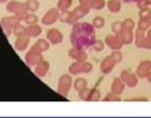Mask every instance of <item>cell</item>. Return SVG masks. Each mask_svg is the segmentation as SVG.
<instances>
[{
  "label": "cell",
  "instance_id": "1",
  "mask_svg": "<svg viewBox=\"0 0 151 118\" xmlns=\"http://www.w3.org/2000/svg\"><path fill=\"white\" fill-rule=\"evenodd\" d=\"M70 42L73 47L78 49L92 47L96 42L95 27L89 23H76L70 34Z\"/></svg>",
  "mask_w": 151,
  "mask_h": 118
},
{
  "label": "cell",
  "instance_id": "2",
  "mask_svg": "<svg viewBox=\"0 0 151 118\" xmlns=\"http://www.w3.org/2000/svg\"><path fill=\"white\" fill-rule=\"evenodd\" d=\"M6 9L9 12H12L15 14V16L17 17V19L19 21L25 19V17L28 14V9L26 7V5L21 2H17V1H11L6 5Z\"/></svg>",
  "mask_w": 151,
  "mask_h": 118
},
{
  "label": "cell",
  "instance_id": "3",
  "mask_svg": "<svg viewBox=\"0 0 151 118\" xmlns=\"http://www.w3.org/2000/svg\"><path fill=\"white\" fill-rule=\"evenodd\" d=\"M42 52L38 48V46L34 45L25 56V61H26L27 65L30 67H35L36 65H38L40 62L42 61Z\"/></svg>",
  "mask_w": 151,
  "mask_h": 118
},
{
  "label": "cell",
  "instance_id": "4",
  "mask_svg": "<svg viewBox=\"0 0 151 118\" xmlns=\"http://www.w3.org/2000/svg\"><path fill=\"white\" fill-rule=\"evenodd\" d=\"M71 86H72V77L70 76V74H65L63 76H61L58 80V93L60 95L66 97L69 93Z\"/></svg>",
  "mask_w": 151,
  "mask_h": 118
},
{
  "label": "cell",
  "instance_id": "5",
  "mask_svg": "<svg viewBox=\"0 0 151 118\" xmlns=\"http://www.w3.org/2000/svg\"><path fill=\"white\" fill-rule=\"evenodd\" d=\"M119 77L129 88L135 87L138 84V76H136V74H133L129 71H122Z\"/></svg>",
  "mask_w": 151,
  "mask_h": 118
},
{
  "label": "cell",
  "instance_id": "6",
  "mask_svg": "<svg viewBox=\"0 0 151 118\" xmlns=\"http://www.w3.org/2000/svg\"><path fill=\"white\" fill-rule=\"evenodd\" d=\"M105 44L113 51L121 50L122 48V46H124V43H122V39L119 38V35H116V34L107 35L106 38H105Z\"/></svg>",
  "mask_w": 151,
  "mask_h": 118
},
{
  "label": "cell",
  "instance_id": "7",
  "mask_svg": "<svg viewBox=\"0 0 151 118\" xmlns=\"http://www.w3.org/2000/svg\"><path fill=\"white\" fill-rule=\"evenodd\" d=\"M19 20L17 19L16 16L13 17H4V18L1 19V22H0V25H1L2 29L5 32L7 36H9L11 34V31L14 30L15 26L18 24Z\"/></svg>",
  "mask_w": 151,
  "mask_h": 118
},
{
  "label": "cell",
  "instance_id": "8",
  "mask_svg": "<svg viewBox=\"0 0 151 118\" xmlns=\"http://www.w3.org/2000/svg\"><path fill=\"white\" fill-rule=\"evenodd\" d=\"M59 15H60V13H59V10L58 8H52V9H50L45 14L41 22L45 26L52 25L59 18Z\"/></svg>",
  "mask_w": 151,
  "mask_h": 118
},
{
  "label": "cell",
  "instance_id": "9",
  "mask_svg": "<svg viewBox=\"0 0 151 118\" xmlns=\"http://www.w3.org/2000/svg\"><path fill=\"white\" fill-rule=\"evenodd\" d=\"M47 39L52 45H58V44H60L62 42V40H63V35H62L60 31H58V29L52 28L47 31Z\"/></svg>",
  "mask_w": 151,
  "mask_h": 118
},
{
  "label": "cell",
  "instance_id": "10",
  "mask_svg": "<svg viewBox=\"0 0 151 118\" xmlns=\"http://www.w3.org/2000/svg\"><path fill=\"white\" fill-rule=\"evenodd\" d=\"M116 65V62L113 60V58L111 56H108V57L105 58L103 61H102L101 65H100V71H102V74H108L112 73Z\"/></svg>",
  "mask_w": 151,
  "mask_h": 118
},
{
  "label": "cell",
  "instance_id": "11",
  "mask_svg": "<svg viewBox=\"0 0 151 118\" xmlns=\"http://www.w3.org/2000/svg\"><path fill=\"white\" fill-rule=\"evenodd\" d=\"M151 71V61L149 60H145L142 61L139 66L136 68V76L140 79H146L147 74H149V71Z\"/></svg>",
  "mask_w": 151,
  "mask_h": 118
},
{
  "label": "cell",
  "instance_id": "12",
  "mask_svg": "<svg viewBox=\"0 0 151 118\" xmlns=\"http://www.w3.org/2000/svg\"><path fill=\"white\" fill-rule=\"evenodd\" d=\"M29 40L30 37L27 35L26 33L22 34L17 37V40L15 41V48L16 50H18L20 52H23L28 47V44H29Z\"/></svg>",
  "mask_w": 151,
  "mask_h": 118
},
{
  "label": "cell",
  "instance_id": "13",
  "mask_svg": "<svg viewBox=\"0 0 151 118\" xmlns=\"http://www.w3.org/2000/svg\"><path fill=\"white\" fill-rule=\"evenodd\" d=\"M59 19L62 23H66V24L69 25H75L76 23H78V19L74 16L73 12H70V11H62V13H60L59 15Z\"/></svg>",
  "mask_w": 151,
  "mask_h": 118
},
{
  "label": "cell",
  "instance_id": "14",
  "mask_svg": "<svg viewBox=\"0 0 151 118\" xmlns=\"http://www.w3.org/2000/svg\"><path fill=\"white\" fill-rule=\"evenodd\" d=\"M124 88H125V83L121 79V77H116V79H114L112 84H111V90H112L113 93L121 95L124 91Z\"/></svg>",
  "mask_w": 151,
  "mask_h": 118
},
{
  "label": "cell",
  "instance_id": "15",
  "mask_svg": "<svg viewBox=\"0 0 151 118\" xmlns=\"http://www.w3.org/2000/svg\"><path fill=\"white\" fill-rule=\"evenodd\" d=\"M50 71V64L45 61H41L38 65L35 66V73L38 76L44 77Z\"/></svg>",
  "mask_w": 151,
  "mask_h": 118
},
{
  "label": "cell",
  "instance_id": "16",
  "mask_svg": "<svg viewBox=\"0 0 151 118\" xmlns=\"http://www.w3.org/2000/svg\"><path fill=\"white\" fill-rule=\"evenodd\" d=\"M119 38L122 39L124 45H129L133 42V38H134V35H133V31L129 30V29H125L122 28V30L121 31V33L119 34Z\"/></svg>",
  "mask_w": 151,
  "mask_h": 118
},
{
  "label": "cell",
  "instance_id": "17",
  "mask_svg": "<svg viewBox=\"0 0 151 118\" xmlns=\"http://www.w3.org/2000/svg\"><path fill=\"white\" fill-rule=\"evenodd\" d=\"M91 8L89 6V4H80L78 7H76L72 12L74 14V16L76 17L78 20L82 19L85 15H87L90 12Z\"/></svg>",
  "mask_w": 151,
  "mask_h": 118
},
{
  "label": "cell",
  "instance_id": "18",
  "mask_svg": "<svg viewBox=\"0 0 151 118\" xmlns=\"http://www.w3.org/2000/svg\"><path fill=\"white\" fill-rule=\"evenodd\" d=\"M146 31H143L141 29L137 28L136 29V32H135V45L137 48L140 49H144V42H145V34Z\"/></svg>",
  "mask_w": 151,
  "mask_h": 118
},
{
  "label": "cell",
  "instance_id": "19",
  "mask_svg": "<svg viewBox=\"0 0 151 118\" xmlns=\"http://www.w3.org/2000/svg\"><path fill=\"white\" fill-rule=\"evenodd\" d=\"M25 33L27 34L28 36L33 37V38H36V37H39L42 33V28L38 26L37 24H33V25H29L28 27L25 29Z\"/></svg>",
  "mask_w": 151,
  "mask_h": 118
},
{
  "label": "cell",
  "instance_id": "20",
  "mask_svg": "<svg viewBox=\"0 0 151 118\" xmlns=\"http://www.w3.org/2000/svg\"><path fill=\"white\" fill-rule=\"evenodd\" d=\"M107 7L110 12L112 13H118L122 9V3L121 0H109L107 3Z\"/></svg>",
  "mask_w": 151,
  "mask_h": 118
},
{
  "label": "cell",
  "instance_id": "21",
  "mask_svg": "<svg viewBox=\"0 0 151 118\" xmlns=\"http://www.w3.org/2000/svg\"><path fill=\"white\" fill-rule=\"evenodd\" d=\"M68 71H69L71 76H77V74H83V71H82V64L79 62H74L73 64L69 66Z\"/></svg>",
  "mask_w": 151,
  "mask_h": 118
},
{
  "label": "cell",
  "instance_id": "22",
  "mask_svg": "<svg viewBox=\"0 0 151 118\" xmlns=\"http://www.w3.org/2000/svg\"><path fill=\"white\" fill-rule=\"evenodd\" d=\"M106 5L107 4L105 0H91L89 2L90 8L94 10H102Z\"/></svg>",
  "mask_w": 151,
  "mask_h": 118
},
{
  "label": "cell",
  "instance_id": "23",
  "mask_svg": "<svg viewBox=\"0 0 151 118\" xmlns=\"http://www.w3.org/2000/svg\"><path fill=\"white\" fill-rule=\"evenodd\" d=\"M87 80L84 79V77H78L77 79L74 82V88H75L76 90L79 91V90H83V88L85 87H87Z\"/></svg>",
  "mask_w": 151,
  "mask_h": 118
},
{
  "label": "cell",
  "instance_id": "24",
  "mask_svg": "<svg viewBox=\"0 0 151 118\" xmlns=\"http://www.w3.org/2000/svg\"><path fill=\"white\" fill-rule=\"evenodd\" d=\"M72 4V0H59L58 2V9L59 11H66Z\"/></svg>",
  "mask_w": 151,
  "mask_h": 118
},
{
  "label": "cell",
  "instance_id": "25",
  "mask_svg": "<svg viewBox=\"0 0 151 118\" xmlns=\"http://www.w3.org/2000/svg\"><path fill=\"white\" fill-rule=\"evenodd\" d=\"M100 99H101V93H100L99 90H97V88H91L88 101H99Z\"/></svg>",
  "mask_w": 151,
  "mask_h": 118
},
{
  "label": "cell",
  "instance_id": "26",
  "mask_svg": "<svg viewBox=\"0 0 151 118\" xmlns=\"http://www.w3.org/2000/svg\"><path fill=\"white\" fill-rule=\"evenodd\" d=\"M25 5H26L27 9L29 11H32V12H35L36 10H38L40 6L39 2L37 0H28V1H26Z\"/></svg>",
  "mask_w": 151,
  "mask_h": 118
},
{
  "label": "cell",
  "instance_id": "27",
  "mask_svg": "<svg viewBox=\"0 0 151 118\" xmlns=\"http://www.w3.org/2000/svg\"><path fill=\"white\" fill-rule=\"evenodd\" d=\"M105 23H106V20L101 16H97L93 19V26L95 27V29L103 28L105 26Z\"/></svg>",
  "mask_w": 151,
  "mask_h": 118
},
{
  "label": "cell",
  "instance_id": "28",
  "mask_svg": "<svg viewBox=\"0 0 151 118\" xmlns=\"http://www.w3.org/2000/svg\"><path fill=\"white\" fill-rule=\"evenodd\" d=\"M121 100H122L121 95L113 93V91L110 93H108L107 95L103 98V101H121Z\"/></svg>",
  "mask_w": 151,
  "mask_h": 118
},
{
  "label": "cell",
  "instance_id": "29",
  "mask_svg": "<svg viewBox=\"0 0 151 118\" xmlns=\"http://www.w3.org/2000/svg\"><path fill=\"white\" fill-rule=\"evenodd\" d=\"M50 42H47V40L41 39V40H39V41L37 42L35 45L38 46V48H39L42 52H45V51L48 50V48H50Z\"/></svg>",
  "mask_w": 151,
  "mask_h": 118
},
{
  "label": "cell",
  "instance_id": "30",
  "mask_svg": "<svg viewBox=\"0 0 151 118\" xmlns=\"http://www.w3.org/2000/svg\"><path fill=\"white\" fill-rule=\"evenodd\" d=\"M151 27L150 23L148 21V18H140L138 21V28L143 31H147Z\"/></svg>",
  "mask_w": 151,
  "mask_h": 118
},
{
  "label": "cell",
  "instance_id": "31",
  "mask_svg": "<svg viewBox=\"0 0 151 118\" xmlns=\"http://www.w3.org/2000/svg\"><path fill=\"white\" fill-rule=\"evenodd\" d=\"M24 21L26 22L27 24L33 25V24H37V22L39 21V19H38V17H37V16L35 15V14L29 13V14H27V16H26V17H25Z\"/></svg>",
  "mask_w": 151,
  "mask_h": 118
},
{
  "label": "cell",
  "instance_id": "32",
  "mask_svg": "<svg viewBox=\"0 0 151 118\" xmlns=\"http://www.w3.org/2000/svg\"><path fill=\"white\" fill-rule=\"evenodd\" d=\"M90 91H91L90 88H87V87L79 90V98L81 100H83V101H88V98H89V95H90Z\"/></svg>",
  "mask_w": 151,
  "mask_h": 118
},
{
  "label": "cell",
  "instance_id": "33",
  "mask_svg": "<svg viewBox=\"0 0 151 118\" xmlns=\"http://www.w3.org/2000/svg\"><path fill=\"white\" fill-rule=\"evenodd\" d=\"M111 57L113 58V60L116 62V64H119L122 61V54L121 53V51H113V53L111 54Z\"/></svg>",
  "mask_w": 151,
  "mask_h": 118
},
{
  "label": "cell",
  "instance_id": "34",
  "mask_svg": "<svg viewBox=\"0 0 151 118\" xmlns=\"http://www.w3.org/2000/svg\"><path fill=\"white\" fill-rule=\"evenodd\" d=\"M81 50H82V49H78V48H76V47H72L69 51H68V56H69L70 59L76 60Z\"/></svg>",
  "mask_w": 151,
  "mask_h": 118
},
{
  "label": "cell",
  "instance_id": "35",
  "mask_svg": "<svg viewBox=\"0 0 151 118\" xmlns=\"http://www.w3.org/2000/svg\"><path fill=\"white\" fill-rule=\"evenodd\" d=\"M122 28H124L122 22H119V21H116L112 25V30H113L114 34H116V35H119V34L121 33Z\"/></svg>",
  "mask_w": 151,
  "mask_h": 118
},
{
  "label": "cell",
  "instance_id": "36",
  "mask_svg": "<svg viewBox=\"0 0 151 118\" xmlns=\"http://www.w3.org/2000/svg\"><path fill=\"white\" fill-rule=\"evenodd\" d=\"M122 26H124V28H125V29L133 30V29H134V27H135V23H134V21H133L132 19L127 18L124 22H122Z\"/></svg>",
  "mask_w": 151,
  "mask_h": 118
},
{
  "label": "cell",
  "instance_id": "37",
  "mask_svg": "<svg viewBox=\"0 0 151 118\" xmlns=\"http://www.w3.org/2000/svg\"><path fill=\"white\" fill-rule=\"evenodd\" d=\"M93 71V65L90 62H84L82 63V71L83 74H89Z\"/></svg>",
  "mask_w": 151,
  "mask_h": 118
},
{
  "label": "cell",
  "instance_id": "38",
  "mask_svg": "<svg viewBox=\"0 0 151 118\" xmlns=\"http://www.w3.org/2000/svg\"><path fill=\"white\" fill-rule=\"evenodd\" d=\"M144 49L150 50L151 49V28L148 29V32L145 36V42H144Z\"/></svg>",
  "mask_w": 151,
  "mask_h": 118
},
{
  "label": "cell",
  "instance_id": "39",
  "mask_svg": "<svg viewBox=\"0 0 151 118\" xmlns=\"http://www.w3.org/2000/svg\"><path fill=\"white\" fill-rule=\"evenodd\" d=\"M151 16V9L148 7L142 8L139 10V18H148Z\"/></svg>",
  "mask_w": 151,
  "mask_h": 118
},
{
  "label": "cell",
  "instance_id": "40",
  "mask_svg": "<svg viewBox=\"0 0 151 118\" xmlns=\"http://www.w3.org/2000/svg\"><path fill=\"white\" fill-rule=\"evenodd\" d=\"M105 45L106 44H105L103 41H101V40H96V42L94 43V45H93V48H94V50L97 52H101L104 50Z\"/></svg>",
  "mask_w": 151,
  "mask_h": 118
},
{
  "label": "cell",
  "instance_id": "41",
  "mask_svg": "<svg viewBox=\"0 0 151 118\" xmlns=\"http://www.w3.org/2000/svg\"><path fill=\"white\" fill-rule=\"evenodd\" d=\"M87 58H88V56H87V53L85 52V50L84 49H82V50L80 51V53H79V55H78V57H77V59L75 60L76 62H79V63H84V62H86L87 61Z\"/></svg>",
  "mask_w": 151,
  "mask_h": 118
},
{
  "label": "cell",
  "instance_id": "42",
  "mask_svg": "<svg viewBox=\"0 0 151 118\" xmlns=\"http://www.w3.org/2000/svg\"><path fill=\"white\" fill-rule=\"evenodd\" d=\"M25 28L24 26H22L21 24H17L16 26H15V28H14V34L18 37V36H20V35H22V34H24L25 33Z\"/></svg>",
  "mask_w": 151,
  "mask_h": 118
},
{
  "label": "cell",
  "instance_id": "43",
  "mask_svg": "<svg viewBox=\"0 0 151 118\" xmlns=\"http://www.w3.org/2000/svg\"><path fill=\"white\" fill-rule=\"evenodd\" d=\"M129 101H148L146 97H134V98L129 99Z\"/></svg>",
  "mask_w": 151,
  "mask_h": 118
},
{
  "label": "cell",
  "instance_id": "44",
  "mask_svg": "<svg viewBox=\"0 0 151 118\" xmlns=\"http://www.w3.org/2000/svg\"><path fill=\"white\" fill-rule=\"evenodd\" d=\"M90 1H91V0H79L80 4H89Z\"/></svg>",
  "mask_w": 151,
  "mask_h": 118
},
{
  "label": "cell",
  "instance_id": "45",
  "mask_svg": "<svg viewBox=\"0 0 151 118\" xmlns=\"http://www.w3.org/2000/svg\"><path fill=\"white\" fill-rule=\"evenodd\" d=\"M122 2H125V3H129V2H137L138 0H121Z\"/></svg>",
  "mask_w": 151,
  "mask_h": 118
},
{
  "label": "cell",
  "instance_id": "46",
  "mask_svg": "<svg viewBox=\"0 0 151 118\" xmlns=\"http://www.w3.org/2000/svg\"><path fill=\"white\" fill-rule=\"evenodd\" d=\"M146 79H147L148 82H149L151 83V71H149V74H147V77H146Z\"/></svg>",
  "mask_w": 151,
  "mask_h": 118
},
{
  "label": "cell",
  "instance_id": "47",
  "mask_svg": "<svg viewBox=\"0 0 151 118\" xmlns=\"http://www.w3.org/2000/svg\"><path fill=\"white\" fill-rule=\"evenodd\" d=\"M143 1L145 2V4H146L147 6H149V5H151V0H143Z\"/></svg>",
  "mask_w": 151,
  "mask_h": 118
},
{
  "label": "cell",
  "instance_id": "48",
  "mask_svg": "<svg viewBox=\"0 0 151 118\" xmlns=\"http://www.w3.org/2000/svg\"><path fill=\"white\" fill-rule=\"evenodd\" d=\"M6 1H8V0H0V3H5Z\"/></svg>",
  "mask_w": 151,
  "mask_h": 118
},
{
  "label": "cell",
  "instance_id": "49",
  "mask_svg": "<svg viewBox=\"0 0 151 118\" xmlns=\"http://www.w3.org/2000/svg\"><path fill=\"white\" fill-rule=\"evenodd\" d=\"M148 21H149V23H150V26H151V16H150V17H148Z\"/></svg>",
  "mask_w": 151,
  "mask_h": 118
}]
</instances>
